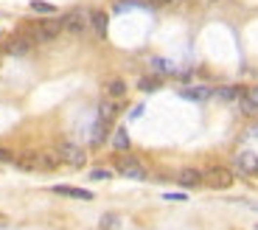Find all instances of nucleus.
Here are the masks:
<instances>
[{"label": "nucleus", "mask_w": 258, "mask_h": 230, "mask_svg": "<svg viewBox=\"0 0 258 230\" xmlns=\"http://www.w3.org/2000/svg\"><path fill=\"white\" fill-rule=\"evenodd\" d=\"M56 157H59V163H67V166H73V169H79V166H84V163H87L84 149L76 146V143H67V140L56 146Z\"/></svg>", "instance_id": "nucleus-1"}, {"label": "nucleus", "mask_w": 258, "mask_h": 230, "mask_svg": "<svg viewBox=\"0 0 258 230\" xmlns=\"http://www.w3.org/2000/svg\"><path fill=\"white\" fill-rule=\"evenodd\" d=\"M233 172L230 169H224V166H211L208 172H205V185H211L216 191H222V188H230L233 185Z\"/></svg>", "instance_id": "nucleus-2"}, {"label": "nucleus", "mask_w": 258, "mask_h": 230, "mask_svg": "<svg viewBox=\"0 0 258 230\" xmlns=\"http://www.w3.org/2000/svg\"><path fill=\"white\" fill-rule=\"evenodd\" d=\"M62 25H65V31L70 37H81L84 31L90 28V14H84V12H67L65 17H62Z\"/></svg>", "instance_id": "nucleus-3"}, {"label": "nucleus", "mask_w": 258, "mask_h": 230, "mask_svg": "<svg viewBox=\"0 0 258 230\" xmlns=\"http://www.w3.org/2000/svg\"><path fill=\"white\" fill-rule=\"evenodd\" d=\"M112 166H115V172L121 174V177H126V180H146V169L135 160V157H115Z\"/></svg>", "instance_id": "nucleus-4"}, {"label": "nucleus", "mask_w": 258, "mask_h": 230, "mask_svg": "<svg viewBox=\"0 0 258 230\" xmlns=\"http://www.w3.org/2000/svg\"><path fill=\"white\" fill-rule=\"evenodd\" d=\"M56 196H70V199H81V202H90L93 194H90L87 188H79V185H54L51 188Z\"/></svg>", "instance_id": "nucleus-5"}, {"label": "nucleus", "mask_w": 258, "mask_h": 230, "mask_svg": "<svg viewBox=\"0 0 258 230\" xmlns=\"http://www.w3.org/2000/svg\"><path fill=\"white\" fill-rule=\"evenodd\" d=\"M177 183L182 185V188H199V185H205V174H202L199 169H182V172L177 174Z\"/></svg>", "instance_id": "nucleus-6"}, {"label": "nucleus", "mask_w": 258, "mask_h": 230, "mask_svg": "<svg viewBox=\"0 0 258 230\" xmlns=\"http://www.w3.org/2000/svg\"><path fill=\"white\" fill-rule=\"evenodd\" d=\"M179 96H182V98H191V101H205V98L213 96V90L205 87V84H191V87H182Z\"/></svg>", "instance_id": "nucleus-7"}, {"label": "nucleus", "mask_w": 258, "mask_h": 230, "mask_svg": "<svg viewBox=\"0 0 258 230\" xmlns=\"http://www.w3.org/2000/svg\"><path fill=\"white\" fill-rule=\"evenodd\" d=\"M236 166H238V172H244V174H256L258 172V157L253 152H238V154H236Z\"/></svg>", "instance_id": "nucleus-8"}, {"label": "nucleus", "mask_w": 258, "mask_h": 230, "mask_svg": "<svg viewBox=\"0 0 258 230\" xmlns=\"http://www.w3.org/2000/svg\"><path fill=\"white\" fill-rule=\"evenodd\" d=\"M118 104H115V98H107V101H101L99 104V121H104V124H110L112 127V121L118 118Z\"/></svg>", "instance_id": "nucleus-9"}, {"label": "nucleus", "mask_w": 258, "mask_h": 230, "mask_svg": "<svg viewBox=\"0 0 258 230\" xmlns=\"http://www.w3.org/2000/svg\"><path fill=\"white\" fill-rule=\"evenodd\" d=\"M104 90H107L110 98H123V96H126V81H123L121 76H112V79L104 81Z\"/></svg>", "instance_id": "nucleus-10"}, {"label": "nucleus", "mask_w": 258, "mask_h": 230, "mask_svg": "<svg viewBox=\"0 0 258 230\" xmlns=\"http://www.w3.org/2000/svg\"><path fill=\"white\" fill-rule=\"evenodd\" d=\"M31 48H34V39L22 34V37H14V39H9L6 51H11V54H17V57H20V54H28Z\"/></svg>", "instance_id": "nucleus-11"}, {"label": "nucleus", "mask_w": 258, "mask_h": 230, "mask_svg": "<svg viewBox=\"0 0 258 230\" xmlns=\"http://www.w3.org/2000/svg\"><path fill=\"white\" fill-rule=\"evenodd\" d=\"M14 163L25 172H40V152H25L20 157H14Z\"/></svg>", "instance_id": "nucleus-12"}, {"label": "nucleus", "mask_w": 258, "mask_h": 230, "mask_svg": "<svg viewBox=\"0 0 258 230\" xmlns=\"http://www.w3.org/2000/svg\"><path fill=\"white\" fill-rule=\"evenodd\" d=\"M107 20H110V17H107V12H101V9L90 14V25H93L96 37H101V39L107 37Z\"/></svg>", "instance_id": "nucleus-13"}, {"label": "nucleus", "mask_w": 258, "mask_h": 230, "mask_svg": "<svg viewBox=\"0 0 258 230\" xmlns=\"http://www.w3.org/2000/svg\"><path fill=\"white\" fill-rule=\"evenodd\" d=\"M152 70H155L157 76H174V73H177V68H174L168 59H163V57H155V59H152Z\"/></svg>", "instance_id": "nucleus-14"}, {"label": "nucleus", "mask_w": 258, "mask_h": 230, "mask_svg": "<svg viewBox=\"0 0 258 230\" xmlns=\"http://www.w3.org/2000/svg\"><path fill=\"white\" fill-rule=\"evenodd\" d=\"M112 146H115L118 152H129V132H126L123 127L112 132Z\"/></svg>", "instance_id": "nucleus-15"}, {"label": "nucleus", "mask_w": 258, "mask_h": 230, "mask_svg": "<svg viewBox=\"0 0 258 230\" xmlns=\"http://www.w3.org/2000/svg\"><path fill=\"white\" fill-rule=\"evenodd\" d=\"M107 129H110V124H104V121H96V127H93V135H90V140H93V143H104V140H107Z\"/></svg>", "instance_id": "nucleus-16"}, {"label": "nucleus", "mask_w": 258, "mask_h": 230, "mask_svg": "<svg viewBox=\"0 0 258 230\" xmlns=\"http://www.w3.org/2000/svg\"><path fill=\"white\" fill-rule=\"evenodd\" d=\"M238 104H241V113H244V115H250V118L256 115V118H258V104L253 101L250 96H238Z\"/></svg>", "instance_id": "nucleus-17"}, {"label": "nucleus", "mask_w": 258, "mask_h": 230, "mask_svg": "<svg viewBox=\"0 0 258 230\" xmlns=\"http://www.w3.org/2000/svg\"><path fill=\"white\" fill-rule=\"evenodd\" d=\"M138 87L143 93H152V90L160 87V79H157V76H140V79H138Z\"/></svg>", "instance_id": "nucleus-18"}, {"label": "nucleus", "mask_w": 258, "mask_h": 230, "mask_svg": "<svg viewBox=\"0 0 258 230\" xmlns=\"http://www.w3.org/2000/svg\"><path fill=\"white\" fill-rule=\"evenodd\" d=\"M216 96H219L222 101H236V98L241 96V90H238V87H219V90H216Z\"/></svg>", "instance_id": "nucleus-19"}, {"label": "nucleus", "mask_w": 258, "mask_h": 230, "mask_svg": "<svg viewBox=\"0 0 258 230\" xmlns=\"http://www.w3.org/2000/svg\"><path fill=\"white\" fill-rule=\"evenodd\" d=\"M31 12L37 14H56V9L51 3H42V0H31Z\"/></svg>", "instance_id": "nucleus-20"}, {"label": "nucleus", "mask_w": 258, "mask_h": 230, "mask_svg": "<svg viewBox=\"0 0 258 230\" xmlns=\"http://www.w3.org/2000/svg\"><path fill=\"white\" fill-rule=\"evenodd\" d=\"M112 172H107V169H93L90 172V180H110Z\"/></svg>", "instance_id": "nucleus-21"}, {"label": "nucleus", "mask_w": 258, "mask_h": 230, "mask_svg": "<svg viewBox=\"0 0 258 230\" xmlns=\"http://www.w3.org/2000/svg\"><path fill=\"white\" fill-rule=\"evenodd\" d=\"M11 160H14V154L9 149H0V163H11Z\"/></svg>", "instance_id": "nucleus-22"}, {"label": "nucleus", "mask_w": 258, "mask_h": 230, "mask_svg": "<svg viewBox=\"0 0 258 230\" xmlns=\"http://www.w3.org/2000/svg\"><path fill=\"white\" fill-rule=\"evenodd\" d=\"M163 199H168V202H185V194H166Z\"/></svg>", "instance_id": "nucleus-23"}, {"label": "nucleus", "mask_w": 258, "mask_h": 230, "mask_svg": "<svg viewBox=\"0 0 258 230\" xmlns=\"http://www.w3.org/2000/svg\"><path fill=\"white\" fill-rule=\"evenodd\" d=\"M112 225H115V216H104V225H101V228L107 230V228H112Z\"/></svg>", "instance_id": "nucleus-24"}, {"label": "nucleus", "mask_w": 258, "mask_h": 230, "mask_svg": "<svg viewBox=\"0 0 258 230\" xmlns=\"http://www.w3.org/2000/svg\"><path fill=\"white\" fill-rule=\"evenodd\" d=\"M247 96H250V98L258 104V87H250V93H247Z\"/></svg>", "instance_id": "nucleus-25"}, {"label": "nucleus", "mask_w": 258, "mask_h": 230, "mask_svg": "<svg viewBox=\"0 0 258 230\" xmlns=\"http://www.w3.org/2000/svg\"><path fill=\"white\" fill-rule=\"evenodd\" d=\"M3 225H9V216H6V213L0 211V228H3Z\"/></svg>", "instance_id": "nucleus-26"}, {"label": "nucleus", "mask_w": 258, "mask_h": 230, "mask_svg": "<svg viewBox=\"0 0 258 230\" xmlns=\"http://www.w3.org/2000/svg\"><path fill=\"white\" fill-rule=\"evenodd\" d=\"M152 3H157V6H168V3H174V0H152Z\"/></svg>", "instance_id": "nucleus-27"}, {"label": "nucleus", "mask_w": 258, "mask_h": 230, "mask_svg": "<svg viewBox=\"0 0 258 230\" xmlns=\"http://www.w3.org/2000/svg\"><path fill=\"white\" fill-rule=\"evenodd\" d=\"M208 3H216V0H208Z\"/></svg>", "instance_id": "nucleus-28"}]
</instances>
